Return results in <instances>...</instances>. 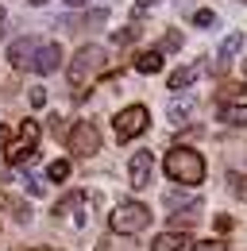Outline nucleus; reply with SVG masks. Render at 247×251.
Listing matches in <instances>:
<instances>
[{"label":"nucleus","instance_id":"1","mask_svg":"<svg viewBox=\"0 0 247 251\" xmlns=\"http://www.w3.org/2000/svg\"><path fill=\"white\" fill-rule=\"evenodd\" d=\"M166 178L170 182H178V186H201L205 182V158L201 151H193V147H174V151H166Z\"/></svg>","mask_w":247,"mask_h":251},{"label":"nucleus","instance_id":"2","mask_svg":"<svg viewBox=\"0 0 247 251\" xmlns=\"http://www.w3.org/2000/svg\"><path fill=\"white\" fill-rule=\"evenodd\" d=\"M104 70V50L100 47H81L70 62V89H74V100L85 97V85Z\"/></svg>","mask_w":247,"mask_h":251},{"label":"nucleus","instance_id":"3","mask_svg":"<svg viewBox=\"0 0 247 251\" xmlns=\"http://www.w3.org/2000/svg\"><path fill=\"white\" fill-rule=\"evenodd\" d=\"M151 224V209L147 205H139V201H124L112 209V217H108V228L116 232V236H135V232H143Z\"/></svg>","mask_w":247,"mask_h":251},{"label":"nucleus","instance_id":"4","mask_svg":"<svg viewBox=\"0 0 247 251\" xmlns=\"http://www.w3.org/2000/svg\"><path fill=\"white\" fill-rule=\"evenodd\" d=\"M35 147H39V124H35V120H24V124H20V135L4 147L8 166H24V162L35 155Z\"/></svg>","mask_w":247,"mask_h":251},{"label":"nucleus","instance_id":"5","mask_svg":"<svg viewBox=\"0 0 247 251\" xmlns=\"http://www.w3.org/2000/svg\"><path fill=\"white\" fill-rule=\"evenodd\" d=\"M147 124H151V112H147L143 104H127L120 116L112 120V127H116V139H120V143H131L135 135H143V131H147Z\"/></svg>","mask_w":247,"mask_h":251},{"label":"nucleus","instance_id":"6","mask_svg":"<svg viewBox=\"0 0 247 251\" xmlns=\"http://www.w3.org/2000/svg\"><path fill=\"white\" fill-rule=\"evenodd\" d=\"M66 147H70L74 155H81V158L97 155V151H100V127L93 124V120H77L74 131L66 135Z\"/></svg>","mask_w":247,"mask_h":251},{"label":"nucleus","instance_id":"7","mask_svg":"<svg viewBox=\"0 0 247 251\" xmlns=\"http://www.w3.org/2000/svg\"><path fill=\"white\" fill-rule=\"evenodd\" d=\"M151 170H154L151 151H135V155H131V162H127L131 186H135V189H147V186H151Z\"/></svg>","mask_w":247,"mask_h":251},{"label":"nucleus","instance_id":"8","mask_svg":"<svg viewBox=\"0 0 247 251\" xmlns=\"http://www.w3.org/2000/svg\"><path fill=\"white\" fill-rule=\"evenodd\" d=\"M58 66H62V47H58V43H39V50H35V62H31V70L47 77V74H54Z\"/></svg>","mask_w":247,"mask_h":251},{"label":"nucleus","instance_id":"9","mask_svg":"<svg viewBox=\"0 0 247 251\" xmlns=\"http://www.w3.org/2000/svg\"><path fill=\"white\" fill-rule=\"evenodd\" d=\"M35 50H39V39H35V35H27V39H16V43L8 47V62L16 66V70H31V62H35Z\"/></svg>","mask_w":247,"mask_h":251},{"label":"nucleus","instance_id":"10","mask_svg":"<svg viewBox=\"0 0 247 251\" xmlns=\"http://www.w3.org/2000/svg\"><path fill=\"white\" fill-rule=\"evenodd\" d=\"M185 244H189V236L178 232V228H170V232H158L151 240V251H182Z\"/></svg>","mask_w":247,"mask_h":251},{"label":"nucleus","instance_id":"11","mask_svg":"<svg viewBox=\"0 0 247 251\" xmlns=\"http://www.w3.org/2000/svg\"><path fill=\"white\" fill-rule=\"evenodd\" d=\"M193 108H197V100H193V97H174V100H170V108H166V116H170V124H185V120L193 116Z\"/></svg>","mask_w":247,"mask_h":251},{"label":"nucleus","instance_id":"12","mask_svg":"<svg viewBox=\"0 0 247 251\" xmlns=\"http://www.w3.org/2000/svg\"><path fill=\"white\" fill-rule=\"evenodd\" d=\"M197 217H201V201H189L185 209H178V213L170 217V228H178V232H185L189 224H197Z\"/></svg>","mask_w":247,"mask_h":251},{"label":"nucleus","instance_id":"13","mask_svg":"<svg viewBox=\"0 0 247 251\" xmlns=\"http://www.w3.org/2000/svg\"><path fill=\"white\" fill-rule=\"evenodd\" d=\"M197 74H201V66H182V70H174V74H170V81H166V85H170L174 93H182V89H189V85L197 81Z\"/></svg>","mask_w":247,"mask_h":251},{"label":"nucleus","instance_id":"14","mask_svg":"<svg viewBox=\"0 0 247 251\" xmlns=\"http://www.w3.org/2000/svg\"><path fill=\"white\" fill-rule=\"evenodd\" d=\"M220 120L228 127H247V104H220Z\"/></svg>","mask_w":247,"mask_h":251},{"label":"nucleus","instance_id":"15","mask_svg":"<svg viewBox=\"0 0 247 251\" xmlns=\"http://www.w3.org/2000/svg\"><path fill=\"white\" fill-rule=\"evenodd\" d=\"M135 70H139V74H158V70H162V50H143V54H135Z\"/></svg>","mask_w":247,"mask_h":251},{"label":"nucleus","instance_id":"16","mask_svg":"<svg viewBox=\"0 0 247 251\" xmlns=\"http://www.w3.org/2000/svg\"><path fill=\"white\" fill-rule=\"evenodd\" d=\"M0 209H16V220H20V224H27V220H31V209H27V205H20L12 193H0Z\"/></svg>","mask_w":247,"mask_h":251},{"label":"nucleus","instance_id":"17","mask_svg":"<svg viewBox=\"0 0 247 251\" xmlns=\"http://www.w3.org/2000/svg\"><path fill=\"white\" fill-rule=\"evenodd\" d=\"M240 47H244V35H240V31L228 35V39L220 43V58H224V62H228V58H236V54H240Z\"/></svg>","mask_w":247,"mask_h":251},{"label":"nucleus","instance_id":"18","mask_svg":"<svg viewBox=\"0 0 247 251\" xmlns=\"http://www.w3.org/2000/svg\"><path fill=\"white\" fill-rule=\"evenodd\" d=\"M81 201H85L81 193H66V197H62L58 205H54V217H66V213H70V209H77Z\"/></svg>","mask_w":247,"mask_h":251},{"label":"nucleus","instance_id":"19","mask_svg":"<svg viewBox=\"0 0 247 251\" xmlns=\"http://www.w3.org/2000/svg\"><path fill=\"white\" fill-rule=\"evenodd\" d=\"M47 178H50V182H66V178H70V162H66V158L50 162V166H47Z\"/></svg>","mask_w":247,"mask_h":251},{"label":"nucleus","instance_id":"20","mask_svg":"<svg viewBox=\"0 0 247 251\" xmlns=\"http://www.w3.org/2000/svg\"><path fill=\"white\" fill-rule=\"evenodd\" d=\"M189 251H228L224 240H197V244H189Z\"/></svg>","mask_w":247,"mask_h":251},{"label":"nucleus","instance_id":"21","mask_svg":"<svg viewBox=\"0 0 247 251\" xmlns=\"http://www.w3.org/2000/svg\"><path fill=\"white\" fill-rule=\"evenodd\" d=\"M139 31H143V27H139V24H131V27H124V31L112 35V43H131V39H139Z\"/></svg>","mask_w":247,"mask_h":251},{"label":"nucleus","instance_id":"22","mask_svg":"<svg viewBox=\"0 0 247 251\" xmlns=\"http://www.w3.org/2000/svg\"><path fill=\"white\" fill-rule=\"evenodd\" d=\"M178 47H182V35H178V31H166V35H162V43H158V50H178Z\"/></svg>","mask_w":247,"mask_h":251},{"label":"nucleus","instance_id":"23","mask_svg":"<svg viewBox=\"0 0 247 251\" xmlns=\"http://www.w3.org/2000/svg\"><path fill=\"white\" fill-rule=\"evenodd\" d=\"M193 24H197V27H213V24H216V16L209 12V8H201V12H193Z\"/></svg>","mask_w":247,"mask_h":251},{"label":"nucleus","instance_id":"24","mask_svg":"<svg viewBox=\"0 0 247 251\" xmlns=\"http://www.w3.org/2000/svg\"><path fill=\"white\" fill-rule=\"evenodd\" d=\"M104 20H108V12H104V8H93L89 16H85V27H100Z\"/></svg>","mask_w":247,"mask_h":251},{"label":"nucleus","instance_id":"25","mask_svg":"<svg viewBox=\"0 0 247 251\" xmlns=\"http://www.w3.org/2000/svg\"><path fill=\"white\" fill-rule=\"evenodd\" d=\"M27 100L35 104V108H43V104H47V89H43V85H39V89H31V93H27Z\"/></svg>","mask_w":247,"mask_h":251},{"label":"nucleus","instance_id":"26","mask_svg":"<svg viewBox=\"0 0 247 251\" xmlns=\"http://www.w3.org/2000/svg\"><path fill=\"white\" fill-rule=\"evenodd\" d=\"M27 193H31V197H39V193H43V182H39V178H27Z\"/></svg>","mask_w":247,"mask_h":251},{"label":"nucleus","instance_id":"27","mask_svg":"<svg viewBox=\"0 0 247 251\" xmlns=\"http://www.w3.org/2000/svg\"><path fill=\"white\" fill-rule=\"evenodd\" d=\"M216 232H232V217H216Z\"/></svg>","mask_w":247,"mask_h":251},{"label":"nucleus","instance_id":"28","mask_svg":"<svg viewBox=\"0 0 247 251\" xmlns=\"http://www.w3.org/2000/svg\"><path fill=\"white\" fill-rule=\"evenodd\" d=\"M232 186H236V189H247V178H244V182H240V178L232 174Z\"/></svg>","mask_w":247,"mask_h":251},{"label":"nucleus","instance_id":"29","mask_svg":"<svg viewBox=\"0 0 247 251\" xmlns=\"http://www.w3.org/2000/svg\"><path fill=\"white\" fill-rule=\"evenodd\" d=\"M66 4H70V8H85L89 0H66Z\"/></svg>","mask_w":247,"mask_h":251},{"label":"nucleus","instance_id":"30","mask_svg":"<svg viewBox=\"0 0 247 251\" xmlns=\"http://www.w3.org/2000/svg\"><path fill=\"white\" fill-rule=\"evenodd\" d=\"M0 147H8V127H0Z\"/></svg>","mask_w":247,"mask_h":251},{"label":"nucleus","instance_id":"31","mask_svg":"<svg viewBox=\"0 0 247 251\" xmlns=\"http://www.w3.org/2000/svg\"><path fill=\"white\" fill-rule=\"evenodd\" d=\"M93 251H108V244H97V248H93Z\"/></svg>","mask_w":247,"mask_h":251},{"label":"nucleus","instance_id":"32","mask_svg":"<svg viewBox=\"0 0 247 251\" xmlns=\"http://www.w3.org/2000/svg\"><path fill=\"white\" fill-rule=\"evenodd\" d=\"M244 77H247V58H244Z\"/></svg>","mask_w":247,"mask_h":251},{"label":"nucleus","instance_id":"33","mask_svg":"<svg viewBox=\"0 0 247 251\" xmlns=\"http://www.w3.org/2000/svg\"><path fill=\"white\" fill-rule=\"evenodd\" d=\"M0 24H4V8H0Z\"/></svg>","mask_w":247,"mask_h":251},{"label":"nucleus","instance_id":"34","mask_svg":"<svg viewBox=\"0 0 247 251\" xmlns=\"http://www.w3.org/2000/svg\"><path fill=\"white\" fill-rule=\"evenodd\" d=\"M31 4H47V0H31Z\"/></svg>","mask_w":247,"mask_h":251},{"label":"nucleus","instance_id":"35","mask_svg":"<svg viewBox=\"0 0 247 251\" xmlns=\"http://www.w3.org/2000/svg\"><path fill=\"white\" fill-rule=\"evenodd\" d=\"M31 251H43V248H31Z\"/></svg>","mask_w":247,"mask_h":251},{"label":"nucleus","instance_id":"36","mask_svg":"<svg viewBox=\"0 0 247 251\" xmlns=\"http://www.w3.org/2000/svg\"><path fill=\"white\" fill-rule=\"evenodd\" d=\"M244 4H247V0H244Z\"/></svg>","mask_w":247,"mask_h":251}]
</instances>
